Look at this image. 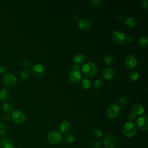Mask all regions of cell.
<instances>
[{"label": "cell", "instance_id": "obj_15", "mask_svg": "<svg viewBox=\"0 0 148 148\" xmlns=\"http://www.w3.org/2000/svg\"><path fill=\"white\" fill-rule=\"evenodd\" d=\"M14 143L12 140L8 138L0 139V148H13Z\"/></svg>", "mask_w": 148, "mask_h": 148}, {"label": "cell", "instance_id": "obj_37", "mask_svg": "<svg viewBox=\"0 0 148 148\" xmlns=\"http://www.w3.org/2000/svg\"><path fill=\"white\" fill-rule=\"evenodd\" d=\"M126 40L128 42H132L134 40V37L132 35H129L126 38Z\"/></svg>", "mask_w": 148, "mask_h": 148}, {"label": "cell", "instance_id": "obj_35", "mask_svg": "<svg viewBox=\"0 0 148 148\" xmlns=\"http://www.w3.org/2000/svg\"><path fill=\"white\" fill-rule=\"evenodd\" d=\"M31 62L29 60H25L23 62V65L25 67V68H28L31 66Z\"/></svg>", "mask_w": 148, "mask_h": 148}, {"label": "cell", "instance_id": "obj_22", "mask_svg": "<svg viewBox=\"0 0 148 148\" xmlns=\"http://www.w3.org/2000/svg\"><path fill=\"white\" fill-rule=\"evenodd\" d=\"M129 77L132 81H136L139 77V73L136 71H131L129 74Z\"/></svg>", "mask_w": 148, "mask_h": 148}, {"label": "cell", "instance_id": "obj_8", "mask_svg": "<svg viewBox=\"0 0 148 148\" xmlns=\"http://www.w3.org/2000/svg\"><path fill=\"white\" fill-rule=\"evenodd\" d=\"M136 127L142 131L146 132L148 130V118L146 116L139 117L136 121Z\"/></svg>", "mask_w": 148, "mask_h": 148}, {"label": "cell", "instance_id": "obj_7", "mask_svg": "<svg viewBox=\"0 0 148 148\" xmlns=\"http://www.w3.org/2000/svg\"><path fill=\"white\" fill-rule=\"evenodd\" d=\"M112 39L117 45H123L125 43L126 41L125 35L120 31H116L113 32L112 35Z\"/></svg>", "mask_w": 148, "mask_h": 148}, {"label": "cell", "instance_id": "obj_38", "mask_svg": "<svg viewBox=\"0 0 148 148\" xmlns=\"http://www.w3.org/2000/svg\"><path fill=\"white\" fill-rule=\"evenodd\" d=\"M6 69L4 66H0V73L3 74V73H5L6 72Z\"/></svg>", "mask_w": 148, "mask_h": 148}, {"label": "cell", "instance_id": "obj_13", "mask_svg": "<svg viewBox=\"0 0 148 148\" xmlns=\"http://www.w3.org/2000/svg\"><path fill=\"white\" fill-rule=\"evenodd\" d=\"M77 27L82 30L87 31L91 28V23L89 20L85 18H82L78 21Z\"/></svg>", "mask_w": 148, "mask_h": 148}, {"label": "cell", "instance_id": "obj_19", "mask_svg": "<svg viewBox=\"0 0 148 148\" xmlns=\"http://www.w3.org/2000/svg\"><path fill=\"white\" fill-rule=\"evenodd\" d=\"M10 91L9 90L3 88L0 91V100L1 101H5L10 97Z\"/></svg>", "mask_w": 148, "mask_h": 148}, {"label": "cell", "instance_id": "obj_12", "mask_svg": "<svg viewBox=\"0 0 148 148\" xmlns=\"http://www.w3.org/2000/svg\"><path fill=\"white\" fill-rule=\"evenodd\" d=\"M103 143L107 148H114L116 146V139L111 135H106L103 139Z\"/></svg>", "mask_w": 148, "mask_h": 148}, {"label": "cell", "instance_id": "obj_31", "mask_svg": "<svg viewBox=\"0 0 148 148\" xmlns=\"http://www.w3.org/2000/svg\"><path fill=\"white\" fill-rule=\"evenodd\" d=\"M6 132V126L3 124L0 123V138L3 136Z\"/></svg>", "mask_w": 148, "mask_h": 148}, {"label": "cell", "instance_id": "obj_30", "mask_svg": "<svg viewBox=\"0 0 148 148\" xmlns=\"http://www.w3.org/2000/svg\"><path fill=\"white\" fill-rule=\"evenodd\" d=\"M64 139L66 143H72L75 140V136L72 134H68L65 136Z\"/></svg>", "mask_w": 148, "mask_h": 148}, {"label": "cell", "instance_id": "obj_27", "mask_svg": "<svg viewBox=\"0 0 148 148\" xmlns=\"http://www.w3.org/2000/svg\"><path fill=\"white\" fill-rule=\"evenodd\" d=\"M104 62L108 65H112L113 62V59L110 55H106L104 57Z\"/></svg>", "mask_w": 148, "mask_h": 148}, {"label": "cell", "instance_id": "obj_34", "mask_svg": "<svg viewBox=\"0 0 148 148\" xmlns=\"http://www.w3.org/2000/svg\"><path fill=\"white\" fill-rule=\"evenodd\" d=\"M100 145H101V143H100L99 140H94L92 142V147L93 148H98V147H99Z\"/></svg>", "mask_w": 148, "mask_h": 148}, {"label": "cell", "instance_id": "obj_1", "mask_svg": "<svg viewBox=\"0 0 148 148\" xmlns=\"http://www.w3.org/2000/svg\"><path fill=\"white\" fill-rule=\"evenodd\" d=\"M82 72L84 76L87 77H92L97 74L98 68L94 63L88 62L83 66Z\"/></svg>", "mask_w": 148, "mask_h": 148}, {"label": "cell", "instance_id": "obj_5", "mask_svg": "<svg viewBox=\"0 0 148 148\" xmlns=\"http://www.w3.org/2000/svg\"><path fill=\"white\" fill-rule=\"evenodd\" d=\"M120 109L119 105L116 104H112L109 106L106 110V114L110 119L116 118L120 113Z\"/></svg>", "mask_w": 148, "mask_h": 148}, {"label": "cell", "instance_id": "obj_3", "mask_svg": "<svg viewBox=\"0 0 148 148\" xmlns=\"http://www.w3.org/2000/svg\"><path fill=\"white\" fill-rule=\"evenodd\" d=\"M47 140L51 144H57L62 140V136L60 132L57 131H50L47 136Z\"/></svg>", "mask_w": 148, "mask_h": 148}, {"label": "cell", "instance_id": "obj_21", "mask_svg": "<svg viewBox=\"0 0 148 148\" xmlns=\"http://www.w3.org/2000/svg\"><path fill=\"white\" fill-rule=\"evenodd\" d=\"M138 44L142 47H146L148 45V40L146 37H141L138 40Z\"/></svg>", "mask_w": 148, "mask_h": 148}, {"label": "cell", "instance_id": "obj_14", "mask_svg": "<svg viewBox=\"0 0 148 148\" xmlns=\"http://www.w3.org/2000/svg\"><path fill=\"white\" fill-rule=\"evenodd\" d=\"M114 74H115L114 70L113 68L110 67L105 68L103 70L102 73L103 79L106 80H109L112 79L114 76Z\"/></svg>", "mask_w": 148, "mask_h": 148}, {"label": "cell", "instance_id": "obj_36", "mask_svg": "<svg viewBox=\"0 0 148 148\" xmlns=\"http://www.w3.org/2000/svg\"><path fill=\"white\" fill-rule=\"evenodd\" d=\"M148 1L147 0H144V1H142L141 2V3H140V6L142 8H145V9H146L147 8V6H148Z\"/></svg>", "mask_w": 148, "mask_h": 148}, {"label": "cell", "instance_id": "obj_17", "mask_svg": "<svg viewBox=\"0 0 148 148\" xmlns=\"http://www.w3.org/2000/svg\"><path fill=\"white\" fill-rule=\"evenodd\" d=\"M132 112H134L136 116H142L145 113V108L140 104H135L132 106Z\"/></svg>", "mask_w": 148, "mask_h": 148}, {"label": "cell", "instance_id": "obj_28", "mask_svg": "<svg viewBox=\"0 0 148 148\" xmlns=\"http://www.w3.org/2000/svg\"><path fill=\"white\" fill-rule=\"evenodd\" d=\"M127 103H128V99L124 96L121 97L119 100V104L122 107H125Z\"/></svg>", "mask_w": 148, "mask_h": 148}, {"label": "cell", "instance_id": "obj_9", "mask_svg": "<svg viewBox=\"0 0 148 148\" xmlns=\"http://www.w3.org/2000/svg\"><path fill=\"white\" fill-rule=\"evenodd\" d=\"M32 73L37 77H42L45 73V68L40 64H35L31 68Z\"/></svg>", "mask_w": 148, "mask_h": 148}, {"label": "cell", "instance_id": "obj_26", "mask_svg": "<svg viewBox=\"0 0 148 148\" xmlns=\"http://www.w3.org/2000/svg\"><path fill=\"white\" fill-rule=\"evenodd\" d=\"M102 132L98 128H94L92 131V135L96 138H100L102 136Z\"/></svg>", "mask_w": 148, "mask_h": 148}, {"label": "cell", "instance_id": "obj_24", "mask_svg": "<svg viewBox=\"0 0 148 148\" xmlns=\"http://www.w3.org/2000/svg\"><path fill=\"white\" fill-rule=\"evenodd\" d=\"M81 86L84 89H88L91 86V82L87 79H83L81 81Z\"/></svg>", "mask_w": 148, "mask_h": 148}, {"label": "cell", "instance_id": "obj_32", "mask_svg": "<svg viewBox=\"0 0 148 148\" xmlns=\"http://www.w3.org/2000/svg\"><path fill=\"white\" fill-rule=\"evenodd\" d=\"M102 3V1L101 0H92L90 1V3L92 6L97 7L101 5Z\"/></svg>", "mask_w": 148, "mask_h": 148}, {"label": "cell", "instance_id": "obj_10", "mask_svg": "<svg viewBox=\"0 0 148 148\" xmlns=\"http://www.w3.org/2000/svg\"><path fill=\"white\" fill-rule=\"evenodd\" d=\"M69 80L74 83H78L82 79V74L79 70L72 69L71 71L68 75Z\"/></svg>", "mask_w": 148, "mask_h": 148}, {"label": "cell", "instance_id": "obj_2", "mask_svg": "<svg viewBox=\"0 0 148 148\" xmlns=\"http://www.w3.org/2000/svg\"><path fill=\"white\" fill-rule=\"evenodd\" d=\"M137 132V127L132 122H127L123 127V133L128 138H131L135 135Z\"/></svg>", "mask_w": 148, "mask_h": 148}, {"label": "cell", "instance_id": "obj_41", "mask_svg": "<svg viewBox=\"0 0 148 148\" xmlns=\"http://www.w3.org/2000/svg\"><path fill=\"white\" fill-rule=\"evenodd\" d=\"M18 148H22V147H18Z\"/></svg>", "mask_w": 148, "mask_h": 148}, {"label": "cell", "instance_id": "obj_40", "mask_svg": "<svg viewBox=\"0 0 148 148\" xmlns=\"http://www.w3.org/2000/svg\"><path fill=\"white\" fill-rule=\"evenodd\" d=\"M3 119L5 120V121H9L10 120V117L9 115H7V114H5L3 116Z\"/></svg>", "mask_w": 148, "mask_h": 148}, {"label": "cell", "instance_id": "obj_20", "mask_svg": "<svg viewBox=\"0 0 148 148\" xmlns=\"http://www.w3.org/2000/svg\"><path fill=\"white\" fill-rule=\"evenodd\" d=\"M126 26L130 28H134L136 25V21L133 17H128L125 20Z\"/></svg>", "mask_w": 148, "mask_h": 148}, {"label": "cell", "instance_id": "obj_25", "mask_svg": "<svg viewBox=\"0 0 148 148\" xmlns=\"http://www.w3.org/2000/svg\"><path fill=\"white\" fill-rule=\"evenodd\" d=\"M20 76L22 77V79H27L28 78H29L31 76V73L30 72L28 69H23L21 73H20Z\"/></svg>", "mask_w": 148, "mask_h": 148}, {"label": "cell", "instance_id": "obj_6", "mask_svg": "<svg viewBox=\"0 0 148 148\" xmlns=\"http://www.w3.org/2000/svg\"><path fill=\"white\" fill-rule=\"evenodd\" d=\"M2 82L7 87H12L16 84L17 79L16 76L13 74H6L2 79Z\"/></svg>", "mask_w": 148, "mask_h": 148}, {"label": "cell", "instance_id": "obj_33", "mask_svg": "<svg viewBox=\"0 0 148 148\" xmlns=\"http://www.w3.org/2000/svg\"><path fill=\"white\" fill-rule=\"evenodd\" d=\"M136 117V115L134 112H132L128 113V114L127 115L128 119L130 120H131V121H132L134 119H135Z\"/></svg>", "mask_w": 148, "mask_h": 148}, {"label": "cell", "instance_id": "obj_4", "mask_svg": "<svg viewBox=\"0 0 148 148\" xmlns=\"http://www.w3.org/2000/svg\"><path fill=\"white\" fill-rule=\"evenodd\" d=\"M12 119L13 121L17 124L23 123L26 119L25 114L22 111L19 110H14L12 113Z\"/></svg>", "mask_w": 148, "mask_h": 148}, {"label": "cell", "instance_id": "obj_16", "mask_svg": "<svg viewBox=\"0 0 148 148\" xmlns=\"http://www.w3.org/2000/svg\"><path fill=\"white\" fill-rule=\"evenodd\" d=\"M71 124L70 123L67 121V120H64L63 121L61 122V123L60 125V131L63 133V134H65L68 132L70 130H71Z\"/></svg>", "mask_w": 148, "mask_h": 148}, {"label": "cell", "instance_id": "obj_23", "mask_svg": "<svg viewBox=\"0 0 148 148\" xmlns=\"http://www.w3.org/2000/svg\"><path fill=\"white\" fill-rule=\"evenodd\" d=\"M2 108L6 113H10L13 110V105L9 102H6L3 105Z\"/></svg>", "mask_w": 148, "mask_h": 148}, {"label": "cell", "instance_id": "obj_29", "mask_svg": "<svg viewBox=\"0 0 148 148\" xmlns=\"http://www.w3.org/2000/svg\"><path fill=\"white\" fill-rule=\"evenodd\" d=\"M103 81L101 79H97L96 80L94 83V87L96 90H98L101 88V87L103 85Z\"/></svg>", "mask_w": 148, "mask_h": 148}, {"label": "cell", "instance_id": "obj_39", "mask_svg": "<svg viewBox=\"0 0 148 148\" xmlns=\"http://www.w3.org/2000/svg\"><path fill=\"white\" fill-rule=\"evenodd\" d=\"M72 68L74 70H79L80 69V66L77 64H73L72 66Z\"/></svg>", "mask_w": 148, "mask_h": 148}, {"label": "cell", "instance_id": "obj_18", "mask_svg": "<svg viewBox=\"0 0 148 148\" xmlns=\"http://www.w3.org/2000/svg\"><path fill=\"white\" fill-rule=\"evenodd\" d=\"M73 60L76 64L79 65L84 63V62L86 61V57L82 53H77L74 56Z\"/></svg>", "mask_w": 148, "mask_h": 148}, {"label": "cell", "instance_id": "obj_11", "mask_svg": "<svg viewBox=\"0 0 148 148\" xmlns=\"http://www.w3.org/2000/svg\"><path fill=\"white\" fill-rule=\"evenodd\" d=\"M124 63L128 68L134 69L137 65V60L134 55L129 54L126 56L124 60Z\"/></svg>", "mask_w": 148, "mask_h": 148}]
</instances>
